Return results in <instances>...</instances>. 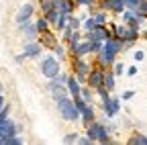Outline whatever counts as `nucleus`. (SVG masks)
I'll return each instance as SVG.
<instances>
[{"label": "nucleus", "mask_w": 147, "mask_h": 145, "mask_svg": "<svg viewBox=\"0 0 147 145\" xmlns=\"http://www.w3.org/2000/svg\"><path fill=\"white\" fill-rule=\"evenodd\" d=\"M55 102H57L59 115H61L63 119H67V121H76V119L80 117V111L76 108V102L69 100L67 96H63V98H59V100H55Z\"/></svg>", "instance_id": "obj_1"}, {"label": "nucleus", "mask_w": 147, "mask_h": 145, "mask_svg": "<svg viewBox=\"0 0 147 145\" xmlns=\"http://www.w3.org/2000/svg\"><path fill=\"white\" fill-rule=\"evenodd\" d=\"M88 137L92 141H100V143H110V137H108V129L102 125V123H94L92 121L90 127H88Z\"/></svg>", "instance_id": "obj_2"}, {"label": "nucleus", "mask_w": 147, "mask_h": 145, "mask_svg": "<svg viewBox=\"0 0 147 145\" xmlns=\"http://www.w3.org/2000/svg\"><path fill=\"white\" fill-rule=\"evenodd\" d=\"M41 71H43V76L45 78H55V76H57L59 74V61L57 59H55V57H45L43 61H41Z\"/></svg>", "instance_id": "obj_3"}, {"label": "nucleus", "mask_w": 147, "mask_h": 145, "mask_svg": "<svg viewBox=\"0 0 147 145\" xmlns=\"http://www.w3.org/2000/svg\"><path fill=\"white\" fill-rule=\"evenodd\" d=\"M74 71H76V76H78V82H84L90 74V65L82 57H78V59H74Z\"/></svg>", "instance_id": "obj_4"}, {"label": "nucleus", "mask_w": 147, "mask_h": 145, "mask_svg": "<svg viewBox=\"0 0 147 145\" xmlns=\"http://www.w3.org/2000/svg\"><path fill=\"white\" fill-rule=\"evenodd\" d=\"M115 57H117V53H115L113 49H108V47L102 43V47H100V51H98V61H100L102 65H110V63H115Z\"/></svg>", "instance_id": "obj_5"}, {"label": "nucleus", "mask_w": 147, "mask_h": 145, "mask_svg": "<svg viewBox=\"0 0 147 145\" xmlns=\"http://www.w3.org/2000/svg\"><path fill=\"white\" fill-rule=\"evenodd\" d=\"M88 84L92 86V88H100L102 84H104V71H102V67L100 69H90V74H88Z\"/></svg>", "instance_id": "obj_6"}, {"label": "nucleus", "mask_w": 147, "mask_h": 145, "mask_svg": "<svg viewBox=\"0 0 147 145\" xmlns=\"http://www.w3.org/2000/svg\"><path fill=\"white\" fill-rule=\"evenodd\" d=\"M71 51L76 53V57H82V55H86V53L92 51V41H90V39H86V41H78L76 45L71 47Z\"/></svg>", "instance_id": "obj_7"}, {"label": "nucleus", "mask_w": 147, "mask_h": 145, "mask_svg": "<svg viewBox=\"0 0 147 145\" xmlns=\"http://www.w3.org/2000/svg\"><path fill=\"white\" fill-rule=\"evenodd\" d=\"M88 39H94V41H106L108 39V31L100 25H96L92 31H88Z\"/></svg>", "instance_id": "obj_8"}, {"label": "nucleus", "mask_w": 147, "mask_h": 145, "mask_svg": "<svg viewBox=\"0 0 147 145\" xmlns=\"http://www.w3.org/2000/svg\"><path fill=\"white\" fill-rule=\"evenodd\" d=\"M102 106H104V111H106L108 117H115L119 113V108H121V102H119V98H108V100L102 102Z\"/></svg>", "instance_id": "obj_9"}, {"label": "nucleus", "mask_w": 147, "mask_h": 145, "mask_svg": "<svg viewBox=\"0 0 147 145\" xmlns=\"http://www.w3.org/2000/svg\"><path fill=\"white\" fill-rule=\"evenodd\" d=\"M33 4H25L21 10H18V14H16V23L18 25H21V23H27L29 19H31V16H33Z\"/></svg>", "instance_id": "obj_10"}, {"label": "nucleus", "mask_w": 147, "mask_h": 145, "mask_svg": "<svg viewBox=\"0 0 147 145\" xmlns=\"http://www.w3.org/2000/svg\"><path fill=\"white\" fill-rule=\"evenodd\" d=\"M49 92H51V96H53L55 100H59V98L67 96V92H65V86H61V84H55L53 80H51V84H49Z\"/></svg>", "instance_id": "obj_11"}, {"label": "nucleus", "mask_w": 147, "mask_h": 145, "mask_svg": "<svg viewBox=\"0 0 147 145\" xmlns=\"http://www.w3.org/2000/svg\"><path fill=\"white\" fill-rule=\"evenodd\" d=\"M65 86L69 88V94H71L74 98H76V96H80V90H82V88H80V82H78L76 78H71V76H69V78H67V84H65Z\"/></svg>", "instance_id": "obj_12"}, {"label": "nucleus", "mask_w": 147, "mask_h": 145, "mask_svg": "<svg viewBox=\"0 0 147 145\" xmlns=\"http://www.w3.org/2000/svg\"><path fill=\"white\" fill-rule=\"evenodd\" d=\"M57 2V10L61 14H71L74 12V2H69V0H55Z\"/></svg>", "instance_id": "obj_13"}, {"label": "nucleus", "mask_w": 147, "mask_h": 145, "mask_svg": "<svg viewBox=\"0 0 147 145\" xmlns=\"http://www.w3.org/2000/svg\"><path fill=\"white\" fill-rule=\"evenodd\" d=\"M41 53V47L37 43H25V55L27 57H37Z\"/></svg>", "instance_id": "obj_14"}, {"label": "nucleus", "mask_w": 147, "mask_h": 145, "mask_svg": "<svg viewBox=\"0 0 147 145\" xmlns=\"http://www.w3.org/2000/svg\"><path fill=\"white\" fill-rule=\"evenodd\" d=\"M80 115H82V121L84 123H92V121H94V111H92V106H88V104L80 111Z\"/></svg>", "instance_id": "obj_15"}, {"label": "nucleus", "mask_w": 147, "mask_h": 145, "mask_svg": "<svg viewBox=\"0 0 147 145\" xmlns=\"http://www.w3.org/2000/svg\"><path fill=\"white\" fill-rule=\"evenodd\" d=\"M41 41H43V45H45V47H51V49L55 47V43H57L53 35H49V31H43V33H41Z\"/></svg>", "instance_id": "obj_16"}, {"label": "nucleus", "mask_w": 147, "mask_h": 145, "mask_svg": "<svg viewBox=\"0 0 147 145\" xmlns=\"http://www.w3.org/2000/svg\"><path fill=\"white\" fill-rule=\"evenodd\" d=\"M113 31H115V35L119 39H123L125 41V37H127V31H129V27L127 25H117V27H113Z\"/></svg>", "instance_id": "obj_17"}, {"label": "nucleus", "mask_w": 147, "mask_h": 145, "mask_svg": "<svg viewBox=\"0 0 147 145\" xmlns=\"http://www.w3.org/2000/svg\"><path fill=\"white\" fill-rule=\"evenodd\" d=\"M102 86L110 92V90L115 88V74H104V84H102Z\"/></svg>", "instance_id": "obj_18"}, {"label": "nucleus", "mask_w": 147, "mask_h": 145, "mask_svg": "<svg viewBox=\"0 0 147 145\" xmlns=\"http://www.w3.org/2000/svg\"><path fill=\"white\" fill-rule=\"evenodd\" d=\"M57 16H59V10H57V8H53V10L45 12V19H47L49 25H51V23H57Z\"/></svg>", "instance_id": "obj_19"}, {"label": "nucleus", "mask_w": 147, "mask_h": 145, "mask_svg": "<svg viewBox=\"0 0 147 145\" xmlns=\"http://www.w3.org/2000/svg\"><path fill=\"white\" fill-rule=\"evenodd\" d=\"M35 27H37V31H39V33H43V31H49V23H47V19H39Z\"/></svg>", "instance_id": "obj_20"}, {"label": "nucleus", "mask_w": 147, "mask_h": 145, "mask_svg": "<svg viewBox=\"0 0 147 145\" xmlns=\"http://www.w3.org/2000/svg\"><path fill=\"white\" fill-rule=\"evenodd\" d=\"M67 78H69L67 74H61V71H59V74L55 76V78H51V80H53L55 84H61V86H65V84H67Z\"/></svg>", "instance_id": "obj_21"}, {"label": "nucleus", "mask_w": 147, "mask_h": 145, "mask_svg": "<svg viewBox=\"0 0 147 145\" xmlns=\"http://www.w3.org/2000/svg\"><path fill=\"white\" fill-rule=\"evenodd\" d=\"M129 143H133V145H147V137L135 135V137H131V141H129Z\"/></svg>", "instance_id": "obj_22"}, {"label": "nucleus", "mask_w": 147, "mask_h": 145, "mask_svg": "<svg viewBox=\"0 0 147 145\" xmlns=\"http://www.w3.org/2000/svg\"><path fill=\"white\" fill-rule=\"evenodd\" d=\"M125 10V0H113V12H123Z\"/></svg>", "instance_id": "obj_23"}, {"label": "nucleus", "mask_w": 147, "mask_h": 145, "mask_svg": "<svg viewBox=\"0 0 147 145\" xmlns=\"http://www.w3.org/2000/svg\"><path fill=\"white\" fill-rule=\"evenodd\" d=\"M67 25H69V29H80V21L78 19H74V16H67Z\"/></svg>", "instance_id": "obj_24"}, {"label": "nucleus", "mask_w": 147, "mask_h": 145, "mask_svg": "<svg viewBox=\"0 0 147 145\" xmlns=\"http://www.w3.org/2000/svg\"><path fill=\"white\" fill-rule=\"evenodd\" d=\"M94 21H96V25H104V23H106V14H104V12H98V14L94 16Z\"/></svg>", "instance_id": "obj_25"}, {"label": "nucleus", "mask_w": 147, "mask_h": 145, "mask_svg": "<svg viewBox=\"0 0 147 145\" xmlns=\"http://www.w3.org/2000/svg\"><path fill=\"white\" fill-rule=\"evenodd\" d=\"M94 27H96V21H94V19H88V21L84 23V29H86V31H92Z\"/></svg>", "instance_id": "obj_26"}, {"label": "nucleus", "mask_w": 147, "mask_h": 145, "mask_svg": "<svg viewBox=\"0 0 147 145\" xmlns=\"http://www.w3.org/2000/svg\"><path fill=\"white\" fill-rule=\"evenodd\" d=\"M100 8H102V10H113V0H102Z\"/></svg>", "instance_id": "obj_27"}, {"label": "nucleus", "mask_w": 147, "mask_h": 145, "mask_svg": "<svg viewBox=\"0 0 147 145\" xmlns=\"http://www.w3.org/2000/svg\"><path fill=\"white\" fill-rule=\"evenodd\" d=\"M53 49H55V53H57L59 57H63V55H65V49H63V45H59V43H55V47H53Z\"/></svg>", "instance_id": "obj_28"}, {"label": "nucleus", "mask_w": 147, "mask_h": 145, "mask_svg": "<svg viewBox=\"0 0 147 145\" xmlns=\"http://www.w3.org/2000/svg\"><path fill=\"white\" fill-rule=\"evenodd\" d=\"M123 71H125V65L123 63H117L115 65V74H123Z\"/></svg>", "instance_id": "obj_29"}, {"label": "nucleus", "mask_w": 147, "mask_h": 145, "mask_svg": "<svg viewBox=\"0 0 147 145\" xmlns=\"http://www.w3.org/2000/svg\"><path fill=\"white\" fill-rule=\"evenodd\" d=\"M125 4H127V6H131V8H135V6L139 4V0H125Z\"/></svg>", "instance_id": "obj_30"}, {"label": "nucleus", "mask_w": 147, "mask_h": 145, "mask_svg": "<svg viewBox=\"0 0 147 145\" xmlns=\"http://www.w3.org/2000/svg\"><path fill=\"white\" fill-rule=\"evenodd\" d=\"M78 143H82V145H90V143H92V139H90V137H80V141H78Z\"/></svg>", "instance_id": "obj_31"}, {"label": "nucleus", "mask_w": 147, "mask_h": 145, "mask_svg": "<svg viewBox=\"0 0 147 145\" xmlns=\"http://www.w3.org/2000/svg\"><path fill=\"white\" fill-rule=\"evenodd\" d=\"M143 57H145V53H143V51H135V59H137V61H141Z\"/></svg>", "instance_id": "obj_32"}, {"label": "nucleus", "mask_w": 147, "mask_h": 145, "mask_svg": "<svg viewBox=\"0 0 147 145\" xmlns=\"http://www.w3.org/2000/svg\"><path fill=\"white\" fill-rule=\"evenodd\" d=\"M74 139H78V137H76V135H74V133H71V135H67V137H65L63 141H65V143H74Z\"/></svg>", "instance_id": "obj_33"}, {"label": "nucleus", "mask_w": 147, "mask_h": 145, "mask_svg": "<svg viewBox=\"0 0 147 145\" xmlns=\"http://www.w3.org/2000/svg\"><path fill=\"white\" fill-rule=\"evenodd\" d=\"M133 94H135V92H133V90H127V92L123 94V98H125V100H129V98H131Z\"/></svg>", "instance_id": "obj_34"}, {"label": "nucleus", "mask_w": 147, "mask_h": 145, "mask_svg": "<svg viewBox=\"0 0 147 145\" xmlns=\"http://www.w3.org/2000/svg\"><path fill=\"white\" fill-rule=\"evenodd\" d=\"M127 71H129V76H135V74H137V67H135V65H133V67H129V69H127Z\"/></svg>", "instance_id": "obj_35"}, {"label": "nucleus", "mask_w": 147, "mask_h": 145, "mask_svg": "<svg viewBox=\"0 0 147 145\" xmlns=\"http://www.w3.org/2000/svg\"><path fill=\"white\" fill-rule=\"evenodd\" d=\"M76 2H78V4H92L94 0H76Z\"/></svg>", "instance_id": "obj_36"}, {"label": "nucleus", "mask_w": 147, "mask_h": 145, "mask_svg": "<svg viewBox=\"0 0 147 145\" xmlns=\"http://www.w3.org/2000/svg\"><path fill=\"white\" fill-rule=\"evenodd\" d=\"M4 104V98H2V94H0V106H2Z\"/></svg>", "instance_id": "obj_37"}]
</instances>
